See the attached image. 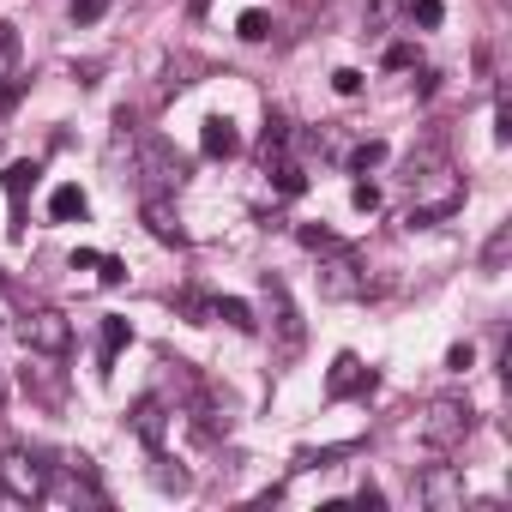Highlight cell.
I'll use <instances>...</instances> for the list:
<instances>
[{
    "instance_id": "1",
    "label": "cell",
    "mask_w": 512,
    "mask_h": 512,
    "mask_svg": "<svg viewBox=\"0 0 512 512\" xmlns=\"http://www.w3.org/2000/svg\"><path fill=\"white\" fill-rule=\"evenodd\" d=\"M470 428H476V410H470L464 398H434V404L422 410V422H416L422 446H434V452L464 446V440H470Z\"/></svg>"
},
{
    "instance_id": "2",
    "label": "cell",
    "mask_w": 512,
    "mask_h": 512,
    "mask_svg": "<svg viewBox=\"0 0 512 512\" xmlns=\"http://www.w3.org/2000/svg\"><path fill=\"white\" fill-rule=\"evenodd\" d=\"M320 296H326V302H356V296H368V278H362V266H356L350 247H332V253H326V266H320Z\"/></svg>"
},
{
    "instance_id": "3",
    "label": "cell",
    "mask_w": 512,
    "mask_h": 512,
    "mask_svg": "<svg viewBox=\"0 0 512 512\" xmlns=\"http://www.w3.org/2000/svg\"><path fill=\"white\" fill-rule=\"evenodd\" d=\"M25 350H37V356H67L73 350V320L67 314H55V308H37V314H25Z\"/></svg>"
},
{
    "instance_id": "4",
    "label": "cell",
    "mask_w": 512,
    "mask_h": 512,
    "mask_svg": "<svg viewBox=\"0 0 512 512\" xmlns=\"http://www.w3.org/2000/svg\"><path fill=\"white\" fill-rule=\"evenodd\" d=\"M0 488H7V500L31 506V500H43V488H49V470H43L31 452H7V458H0Z\"/></svg>"
},
{
    "instance_id": "5",
    "label": "cell",
    "mask_w": 512,
    "mask_h": 512,
    "mask_svg": "<svg viewBox=\"0 0 512 512\" xmlns=\"http://www.w3.org/2000/svg\"><path fill=\"white\" fill-rule=\"evenodd\" d=\"M139 175H145L151 193H175V187L187 181V163H181L163 139H139Z\"/></svg>"
},
{
    "instance_id": "6",
    "label": "cell",
    "mask_w": 512,
    "mask_h": 512,
    "mask_svg": "<svg viewBox=\"0 0 512 512\" xmlns=\"http://www.w3.org/2000/svg\"><path fill=\"white\" fill-rule=\"evenodd\" d=\"M416 500L434 506V512H458V506H464V476H458V464H428V470L416 476Z\"/></svg>"
},
{
    "instance_id": "7",
    "label": "cell",
    "mask_w": 512,
    "mask_h": 512,
    "mask_svg": "<svg viewBox=\"0 0 512 512\" xmlns=\"http://www.w3.org/2000/svg\"><path fill=\"white\" fill-rule=\"evenodd\" d=\"M266 296H272L278 344H284V362H290V356H302V320H296V308H290V290H284V278H272V272H266Z\"/></svg>"
},
{
    "instance_id": "8",
    "label": "cell",
    "mask_w": 512,
    "mask_h": 512,
    "mask_svg": "<svg viewBox=\"0 0 512 512\" xmlns=\"http://www.w3.org/2000/svg\"><path fill=\"white\" fill-rule=\"evenodd\" d=\"M356 392H374V374H368V368H362V362L344 350V356L326 368V398L338 404V398H356Z\"/></svg>"
},
{
    "instance_id": "9",
    "label": "cell",
    "mask_w": 512,
    "mask_h": 512,
    "mask_svg": "<svg viewBox=\"0 0 512 512\" xmlns=\"http://www.w3.org/2000/svg\"><path fill=\"white\" fill-rule=\"evenodd\" d=\"M133 434H139V440H145L151 452L163 446V434H169V404H163L157 392H145V398L133 404Z\"/></svg>"
},
{
    "instance_id": "10",
    "label": "cell",
    "mask_w": 512,
    "mask_h": 512,
    "mask_svg": "<svg viewBox=\"0 0 512 512\" xmlns=\"http://www.w3.org/2000/svg\"><path fill=\"white\" fill-rule=\"evenodd\" d=\"M145 229H151L157 241H175V247L187 241V229H181V217H175V205H169L163 193H151V199H145Z\"/></svg>"
},
{
    "instance_id": "11",
    "label": "cell",
    "mask_w": 512,
    "mask_h": 512,
    "mask_svg": "<svg viewBox=\"0 0 512 512\" xmlns=\"http://www.w3.org/2000/svg\"><path fill=\"white\" fill-rule=\"evenodd\" d=\"M199 145H205V157H235V151H241V133H235L229 115H211L205 133H199Z\"/></svg>"
},
{
    "instance_id": "12",
    "label": "cell",
    "mask_w": 512,
    "mask_h": 512,
    "mask_svg": "<svg viewBox=\"0 0 512 512\" xmlns=\"http://www.w3.org/2000/svg\"><path fill=\"white\" fill-rule=\"evenodd\" d=\"M37 175H43V169H37L31 157H25V163H7V169H0V187H7V199H13V217L25 211V193L37 187Z\"/></svg>"
},
{
    "instance_id": "13",
    "label": "cell",
    "mask_w": 512,
    "mask_h": 512,
    "mask_svg": "<svg viewBox=\"0 0 512 512\" xmlns=\"http://www.w3.org/2000/svg\"><path fill=\"white\" fill-rule=\"evenodd\" d=\"M85 211H91V199L79 187H55V199H49V217L55 223H85Z\"/></svg>"
},
{
    "instance_id": "14",
    "label": "cell",
    "mask_w": 512,
    "mask_h": 512,
    "mask_svg": "<svg viewBox=\"0 0 512 512\" xmlns=\"http://www.w3.org/2000/svg\"><path fill=\"white\" fill-rule=\"evenodd\" d=\"M506 253H512V223H500V229L488 235V247H482V272H488V278H500Z\"/></svg>"
},
{
    "instance_id": "15",
    "label": "cell",
    "mask_w": 512,
    "mask_h": 512,
    "mask_svg": "<svg viewBox=\"0 0 512 512\" xmlns=\"http://www.w3.org/2000/svg\"><path fill=\"white\" fill-rule=\"evenodd\" d=\"M127 344H133V326H127L121 314H109V320H103V368H109V362H115Z\"/></svg>"
},
{
    "instance_id": "16",
    "label": "cell",
    "mask_w": 512,
    "mask_h": 512,
    "mask_svg": "<svg viewBox=\"0 0 512 512\" xmlns=\"http://www.w3.org/2000/svg\"><path fill=\"white\" fill-rule=\"evenodd\" d=\"M211 314H217V320H229L235 332H253V326H260V320H253V308H247V302H235V296H229V302H211Z\"/></svg>"
},
{
    "instance_id": "17",
    "label": "cell",
    "mask_w": 512,
    "mask_h": 512,
    "mask_svg": "<svg viewBox=\"0 0 512 512\" xmlns=\"http://www.w3.org/2000/svg\"><path fill=\"white\" fill-rule=\"evenodd\" d=\"M380 163H386V145H380V139H368V145L350 151V175H368V169H380Z\"/></svg>"
},
{
    "instance_id": "18",
    "label": "cell",
    "mask_w": 512,
    "mask_h": 512,
    "mask_svg": "<svg viewBox=\"0 0 512 512\" xmlns=\"http://www.w3.org/2000/svg\"><path fill=\"white\" fill-rule=\"evenodd\" d=\"M235 31H241V43H266V37H272V19L253 7V13H241V25H235Z\"/></svg>"
},
{
    "instance_id": "19",
    "label": "cell",
    "mask_w": 512,
    "mask_h": 512,
    "mask_svg": "<svg viewBox=\"0 0 512 512\" xmlns=\"http://www.w3.org/2000/svg\"><path fill=\"white\" fill-rule=\"evenodd\" d=\"M296 241H302V247H314V253H332V247H344V241H338L332 229H320V223H302V229H296Z\"/></svg>"
},
{
    "instance_id": "20",
    "label": "cell",
    "mask_w": 512,
    "mask_h": 512,
    "mask_svg": "<svg viewBox=\"0 0 512 512\" xmlns=\"http://www.w3.org/2000/svg\"><path fill=\"white\" fill-rule=\"evenodd\" d=\"M13 67H19V31L0 25V79H13Z\"/></svg>"
},
{
    "instance_id": "21",
    "label": "cell",
    "mask_w": 512,
    "mask_h": 512,
    "mask_svg": "<svg viewBox=\"0 0 512 512\" xmlns=\"http://www.w3.org/2000/svg\"><path fill=\"white\" fill-rule=\"evenodd\" d=\"M302 187H308V169H302V163H278V193H284V199H296Z\"/></svg>"
},
{
    "instance_id": "22",
    "label": "cell",
    "mask_w": 512,
    "mask_h": 512,
    "mask_svg": "<svg viewBox=\"0 0 512 512\" xmlns=\"http://www.w3.org/2000/svg\"><path fill=\"white\" fill-rule=\"evenodd\" d=\"M109 7H115V0H73V25H97Z\"/></svg>"
},
{
    "instance_id": "23",
    "label": "cell",
    "mask_w": 512,
    "mask_h": 512,
    "mask_svg": "<svg viewBox=\"0 0 512 512\" xmlns=\"http://www.w3.org/2000/svg\"><path fill=\"white\" fill-rule=\"evenodd\" d=\"M494 139L500 145L512 139V103H506V91H494Z\"/></svg>"
},
{
    "instance_id": "24",
    "label": "cell",
    "mask_w": 512,
    "mask_h": 512,
    "mask_svg": "<svg viewBox=\"0 0 512 512\" xmlns=\"http://www.w3.org/2000/svg\"><path fill=\"white\" fill-rule=\"evenodd\" d=\"M410 19H416V25H428V31H434V25H440V19H446V0H416V7H410Z\"/></svg>"
},
{
    "instance_id": "25",
    "label": "cell",
    "mask_w": 512,
    "mask_h": 512,
    "mask_svg": "<svg viewBox=\"0 0 512 512\" xmlns=\"http://www.w3.org/2000/svg\"><path fill=\"white\" fill-rule=\"evenodd\" d=\"M350 205H356V211H380V187H374V181H356V187H350Z\"/></svg>"
},
{
    "instance_id": "26",
    "label": "cell",
    "mask_w": 512,
    "mask_h": 512,
    "mask_svg": "<svg viewBox=\"0 0 512 512\" xmlns=\"http://www.w3.org/2000/svg\"><path fill=\"white\" fill-rule=\"evenodd\" d=\"M386 67H392V73L416 67V49H410V43H392V49H386Z\"/></svg>"
},
{
    "instance_id": "27",
    "label": "cell",
    "mask_w": 512,
    "mask_h": 512,
    "mask_svg": "<svg viewBox=\"0 0 512 512\" xmlns=\"http://www.w3.org/2000/svg\"><path fill=\"white\" fill-rule=\"evenodd\" d=\"M332 85H338V97H356V91H362V73H356V67H338Z\"/></svg>"
},
{
    "instance_id": "28",
    "label": "cell",
    "mask_w": 512,
    "mask_h": 512,
    "mask_svg": "<svg viewBox=\"0 0 512 512\" xmlns=\"http://www.w3.org/2000/svg\"><path fill=\"white\" fill-rule=\"evenodd\" d=\"M470 362H476V350H470V344H452V350H446V368H452V374H464Z\"/></svg>"
},
{
    "instance_id": "29",
    "label": "cell",
    "mask_w": 512,
    "mask_h": 512,
    "mask_svg": "<svg viewBox=\"0 0 512 512\" xmlns=\"http://www.w3.org/2000/svg\"><path fill=\"white\" fill-rule=\"evenodd\" d=\"M19 97H25V85H7V91H0V121H7V115L19 109Z\"/></svg>"
},
{
    "instance_id": "30",
    "label": "cell",
    "mask_w": 512,
    "mask_h": 512,
    "mask_svg": "<svg viewBox=\"0 0 512 512\" xmlns=\"http://www.w3.org/2000/svg\"><path fill=\"white\" fill-rule=\"evenodd\" d=\"M97 266H103V284H121V278H127V266H121V260H97Z\"/></svg>"
},
{
    "instance_id": "31",
    "label": "cell",
    "mask_w": 512,
    "mask_h": 512,
    "mask_svg": "<svg viewBox=\"0 0 512 512\" xmlns=\"http://www.w3.org/2000/svg\"><path fill=\"white\" fill-rule=\"evenodd\" d=\"M362 7H368V19H374V25H386V13H392V0H362Z\"/></svg>"
},
{
    "instance_id": "32",
    "label": "cell",
    "mask_w": 512,
    "mask_h": 512,
    "mask_svg": "<svg viewBox=\"0 0 512 512\" xmlns=\"http://www.w3.org/2000/svg\"><path fill=\"white\" fill-rule=\"evenodd\" d=\"M0 404H7V374H0Z\"/></svg>"
}]
</instances>
